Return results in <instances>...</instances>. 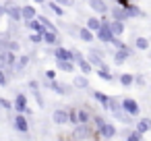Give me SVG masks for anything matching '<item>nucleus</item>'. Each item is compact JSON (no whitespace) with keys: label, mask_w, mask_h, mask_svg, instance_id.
<instances>
[{"label":"nucleus","mask_w":151,"mask_h":141,"mask_svg":"<svg viewBox=\"0 0 151 141\" xmlns=\"http://www.w3.org/2000/svg\"><path fill=\"white\" fill-rule=\"evenodd\" d=\"M124 9H126V15H128V19H139V17H141V19H147V13H145L143 9H139L137 4H132V2H128Z\"/></svg>","instance_id":"obj_12"},{"label":"nucleus","mask_w":151,"mask_h":141,"mask_svg":"<svg viewBox=\"0 0 151 141\" xmlns=\"http://www.w3.org/2000/svg\"><path fill=\"white\" fill-rule=\"evenodd\" d=\"M44 7H48V9L56 15V17H60V19L64 17V7H60V4L56 2V0H52V2H48V0H46V4H44Z\"/></svg>","instance_id":"obj_25"},{"label":"nucleus","mask_w":151,"mask_h":141,"mask_svg":"<svg viewBox=\"0 0 151 141\" xmlns=\"http://www.w3.org/2000/svg\"><path fill=\"white\" fill-rule=\"evenodd\" d=\"M29 62H31V56H29V54H21V56H17V64H19V67L27 69Z\"/></svg>","instance_id":"obj_33"},{"label":"nucleus","mask_w":151,"mask_h":141,"mask_svg":"<svg viewBox=\"0 0 151 141\" xmlns=\"http://www.w3.org/2000/svg\"><path fill=\"white\" fill-rule=\"evenodd\" d=\"M87 4H89V9H93L97 15H108V13H110V7H108L106 0H87Z\"/></svg>","instance_id":"obj_10"},{"label":"nucleus","mask_w":151,"mask_h":141,"mask_svg":"<svg viewBox=\"0 0 151 141\" xmlns=\"http://www.w3.org/2000/svg\"><path fill=\"white\" fill-rule=\"evenodd\" d=\"M147 58H149V60H151V48H149V50H147Z\"/></svg>","instance_id":"obj_44"},{"label":"nucleus","mask_w":151,"mask_h":141,"mask_svg":"<svg viewBox=\"0 0 151 141\" xmlns=\"http://www.w3.org/2000/svg\"><path fill=\"white\" fill-rule=\"evenodd\" d=\"M91 137H93V127H91V122H87V124L79 122V124L73 127V133L68 135V141H85V139H91Z\"/></svg>","instance_id":"obj_1"},{"label":"nucleus","mask_w":151,"mask_h":141,"mask_svg":"<svg viewBox=\"0 0 151 141\" xmlns=\"http://www.w3.org/2000/svg\"><path fill=\"white\" fill-rule=\"evenodd\" d=\"M2 2H4V17L9 21L21 23L23 21V17H21V4H17L15 0H2Z\"/></svg>","instance_id":"obj_3"},{"label":"nucleus","mask_w":151,"mask_h":141,"mask_svg":"<svg viewBox=\"0 0 151 141\" xmlns=\"http://www.w3.org/2000/svg\"><path fill=\"white\" fill-rule=\"evenodd\" d=\"M11 124H13V129H15L17 133H21V135L29 133V129H31V124H29V118H27L23 112H15V116H13Z\"/></svg>","instance_id":"obj_4"},{"label":"nucleus","mask_w":151,"mask_h":141,"mask_svg":"<svg viewBox=\"0 0 151 141\" xmlns=\"http://www.w3.org/2000/svg\"><path fill=\"white\" fill-rule=\"evenodd\" d=\"M112 58H114V64H116V67H122V64L128 60L126 52H122V50H114V52H112Z\"/></svg>","instance_id":"obj_29"},{"label":"nucleus","mask_w":151,"mask_h":141,"mask_svg":"<svg viewBox=\"0 0 151 141\" xmlns=\"http://www.w3.org/2000/svg\"><path fill=\"white\" fill-rule=\"evenodd\" d=\"M44 77H46V79H56V71H54V69H46V71H44Z\"/></svg>","instance_id":"obj_41"},{"label":"nucleus","mask_w":151,"mask_h":141,"mask_svg":"<svg viewBox=\"0 0 151 141\" xmlns=\"http://www.w3.org/2000/svg\"><path fill=\"white\" fill-rule=\"evenodd\" d=\"M68 124H79V116H77V108H68Z\"/></svg>","instance_id":"obj_35"},{"label":"nucleus","mask_w":151,"mask_h":141,"mask_svg":"<svg viewBox=\"0 0 151 141\" xmlns=\"http://www.w3.org/2000/svg\"><path fill=\"white\" fill-rule=\"evenodd\" d=\"M132 87H139V89H145L147 87V79H145V75H141V73H137L134 75V85Z\"/></svg>","instance_id":"obj_32"},{"label":"nucleus","mask_w":151,"mask_h":141,"mask_svg":"<svg viewBox=\"0 0 151 141\" xmlns=\"http://www.w3.org/2000/svg\"><path fill=\"white\" fill-rule=\"evenodd\" d=\"M56 69L62 71V73H75L77 71V64L73 60H56Z\"/></svg>","instance_id":"obj_22"},{"label":"nucleus","mask_w":151,"mask_h":141,"mask_svg":"<svg viewBox=\"0 0 151 141\" xmlns=\"http://www.w3.org/2000/svg\"><path fill=\"white\" fill-rule=\"evenodd\" d=\"M56 2H58L60 7H64V9H70V7H75V0H56Z\"/></svg>","instance_id":"obj_40"},{"label":"nucleus","mask_w":151,"mask_h":141,"mask_svg":"<svg viewBox=\"0 0 151 141\" xmlns=\"http://www.w3.org/2000/svg\"><path fill=\"white\" fill-rule=\"evenodd\" d=\"M77 38H79L81 42H85V44H93V40H95V33L83 25V27H79V35H77Z\"/></svg>","instance_id":"obj_19"},{"label":"nucleus","mask_w":151,"mask_h":141,"mask_svg":"<svg viewBox=\"0 0 151 141\" xmlns=\"http://www.w3.org/2000/svg\"><path fill=\"white\" fill-rule=\"evenodd\" d=\"M85 27H87V29H91V31L95 33V31L101 27V21H99V17H93V15H91V17H87V21H85Z\"/></svg>","instance_id":"obj_27"},{"label":"nucleus","mask_w":151,"mask_h":141,"mask_svg":"<svg viewBox=\"0 0 151 141\" xmlns=\"http://www.w3.org/2000/svg\"><path fill=\"white\" fill-rule=\"evenodd\" d=\"M29 106V100L23 91H17L15 93V100H13V110L15 112H25V108Z\"/></svg>","instance_id":"obj_6"},{"label":"nucleus","mask_w":151,"mask_h":141,"mask_svg":"<svg viewBox=\"0 0 151 141\" xmlns=\"http://www.w3.org/2000/svg\"><path fill=\"white\" fill-rule=\"evenodd\" d=\"M21 17H23V21H31V19H35V17H37L35 7H33V4H23V7H21Z\"/></svg>","instance_id":"obj_18"},{"label":"nucleus","mask_w":151,"mask_h":141,"mask_svg":"<svg viewBox=\"0 0 151 141\" xmlns=\"http://www.w3.org/2000/svg\"><path fill=\"white\" fill-rule=\"evenodd\" d=\"M27 87H29L31 91H35V89H40L42 85H40V81H37V79H29V83H27Z\"/></svg>","instance_id":"obj_39"},{"label":"nucleus","mask_w":151,"mask_h":141,"mask_svg":"<svg viewBox=\"0 0 151 141\" xmlns=\"http://www.w3.org/2000/svg\"><path fill=\"white\" fill-rule=\"evenodd\" d=\"M75 64H77V69L81 71V75H87V77H89V75L95 71V69H93V64H91L87 58H81V60H77Z\"/></svg>","instance_id":"obj_21"},{"label":"nucleus","mask_w":151,"mask_h":141,"mask_svg":"<svg viewBox=\"0 0 151 141\" xmlns=\"http://www.w3.org/2000/svg\"><path fill=\"white\" fill-rule=\"evenodd\" d=\"M2 17H4V2L0 0V19H2Z\"/></svg>","instance_id":"obj_42"},{"label":"nucleus","mask_w":151,"mask_h":141,"mask_svg":"<svg viewBox=\"0 0 151 141\" xmlns=\"http://www.w3.org/2000/svg\"><path fill=\"white\" fill-rule=\"evenodd\" d=\"M91 64H93V69H99V67H108L106 64V60H104V56H99L97 52H93V50H89V54L85 56Z\"/></svg>","instance_id":"obj_15"},{"label":"nucleus","mask_w":151,"mask_h":141,"mask_svg":"<svg viewBox=\"0 0 151 141\" xmlns=\"http://www.w3.org/2000/svg\"><path fill=\"white\" fill-rule=\"evenodd\" d=\"M95 73H97V77L104 79V81H114V79H116V77L112 75L110 67H99V69H95Z\"/></svg>","instance_id":"obj_26"},{"label":"nucleus","mask_w":151,"mask_h":141,"mask_svg":"<svg viewBox=\"0 0 151 141\" xmlns=\"http://www.w3.org/2000/svg\"><path fill=\"white\" fill-rule=\"evenodd\" d=\"M0 108L6 110V112H11V110H13V102H11L9 98H2V95H0Z\"/></svg>","instance_id":"obj_38"},{"label":"nucleus","mask_w":151,"mask_h":141,"mask_svg":"<svg viewBox=\"0 0 151 141\" xmlns=\"http://www.w3.org/2000/svg\"><path fill=\"white\" fill-rule=\"evenodd\" d=\"M143 137H145V135H143V133H139V131L132 127V129H130V133L124 137V141H145Z\"/></svg>","instance_id":"obj_31"},{"label":"nucleus","mask_w":151,"mask_h":141,"mask_svg":"<svg viewBox=\"0 0 151 141\" xmlns=\"http://www.w3.org/2000/svg\"><path fill=\"white\" fill-rule=\"evenodd\" d=\"M93 100H95L106 112H110V95H106L104 91H93Z\"/></svg>","instance_id":"obj_16"},{"label":"nucleus","mask_w":151,"mask_h":141,"mask_svg":"<svg viewBox=\"0 0 151 141\" xmlns=\"http://www.w3.org/2000/svg\"><path fill=\"white\" fill-rule=\"evenodd\" d=\"M139 133H143V135H147L149 131H151V116H139L137 120H134V124H132Z\"/></svg>","instance_id":"obj_9"},{"label":"nucleus","mask_w":151,"mask_h":141,"mask_svg":"<svg viewBox=\"0 0 151 141\" xmlns=\"http://www.w3.org/2000/svg\"><path fill=\"white\" fill-rule=\"evenodd\" d=\"M52 122L54 124H68V108H56L52 112Z\"/></svg>","instance_id":"obj_8"},{"label":"nucleus","mask_w":151,"mask_h":141,"mask_svg":"<svg viewBox=\"0 0 151 141\" xmlns=\"http://www.w3.org/2000/svg\"><path fill=\"white\" fill-rule=\"evenodd\" d=\"M89 85H91V83H89V77H87V75H77V77L73 79V87H75V89L87 91V89H89Z\"/></svg>","instance_id":"obj_14"},{"label":"nucleus","mask_w":151,"mask_h":141,"mask_svg":"<svg viewBox=\"0 0 151 141\" xmlns=\"http://www.w3.org/2000/svg\"><path fill=\"white\" fill-rule=\"evenodd\" d=\"M27 42L33 44V46H40V44H44V38H42V33H37V31H29Z\"/></svg>","instance_id":"obj_30"},{"label":"nucleus","mask_w":151,"mask_h":141,"mask_svg":"<svg viewBox=\"0 0 151 141\" xmlns=\"http://www.w3.org/2000/svg\"><path fill=\"white\" fill-rule=\"evenodd\" d=\"M110 27H112V33L114 35H124V31H126V25H124V21H116V19H110Z\"/></svg>","instance_id":"obj_23"},{"label":"nucleus","mask_w":151,"mask_h":141,"mask_svg":"<svg viewBox=\"0 0 151 141\" xmlns=\"http://www.w3.org/2000/svg\"><path fill=\"white\" fill-rule=\"evenodd\" d=\"M60 27L68 33V38H77V35H79V25H75V23H64V21H62Z\"/></svg>","instance_id":"obj_28"},{"label":"nucleus","mask_w":151,"mask_h":141,"mask_svg":"<svg viewBox=\"0 0 151 141\" xmlns=\"http://www.w3.org/2000/svg\"><path fill=\"white\" fill-rule=\"evenodd\" d=\"M77 116H79V122H83V124H87V122H91V116H93V110H91L89 106H83V108H77Z\"/></svg>","instance_id":"obj_17"},{"label":"nucleus","mask_w":151,"mask_h":141,"mask_svg":"<svg viewBox=\"0 0 151 141\" xmlns=\"http://www.w3.org/2000/svg\"><path fill=\"white\" fill-rule=\"evenodd\" d=\"M42 38H44V44H46V46H58V44H60V31H50V29H44Z\"/></svg>","instance_id":"obj_11"},{"label":"nucleus","mask_w":151,"mask_h":141,"mask_svg":"<svg viewBox=\"0 0 151 141\" xmlns=\"http://www.w3.org/2000/svg\"><path fill=\"white\" fill-rule=\"evenodd\" d=\"M33 2H35V4H40V7H44V4H46V0H33Z\"/></svg>","instance_id":"obj_43"},{"label":"nucleus","mask_w":151,"mask_h":141,"mask_svg":"<svg viewBox=\"0 0 151 141\" xmlns=\"http://www.w3.org/2000/svg\"><path fill=\"white\" fill-rule=\"evenodd\" d=\"M132 46L137 48V52H139V50H141V52H147V50L151 48L149 38H145V35H137V38H134V42H132Z\"/></svg>","instance_id":"obj_20"},{"label":"nucleus","mask_w":151,"mask_h":141,"mask_svg":"<svg viewBox=\"0 0 151 141\" xmlns=\"http://www.w3.org/2000/svg\"><path fill=\"white\" fill-rule=\"evenodd\" d=\"M112 116H114V120H116V122H120V124H128V127H132V124H134V120H137L134 116H130V114H128V112H124L122 108H120V110H114V112H112Z\"/></svg>","instance_id":"obj_7"},{"label":"nucleus","mask_w":151,"mask_h":141,"mask_svg":"<svg viewBox=\"0 0 151 141\" xmlns=\"http://www.w3.org/2000/svg\"><path fill=\"white\" fill-rule=\"evenodd\" d=\"M33 93V98H35V102H37V106L40 108H46V100H44V95H42V91L40 89H35V91H31Z\"/></svg>","instance_id":"obj_37"},{"label":"nucleus","mask_w":151,"mask_h":141,"mask_svg":"<svg viewBox=\"0 0 151 141\" xmlns=\"http://www.w3.org/2000/svg\"><path fill=\"white\" fill-rule=\"evenodd\" d=\"M9 81H11V77L6 75V71L0 64V87H9Z\"/></svg>","instance_id":"obj_34"},{"label":"nucleus","mask_w":151,"mask_h":141,"mask_svg":"<svg viewBox=\"0 0 151 141\" xmlns=\"http://www.w3.org/2000/svg\"><path fill=\"white\" fill-rule=\"evenodd\" d=\"M93 135H95V139H114L116 135H118V129H116V124L114 122H110V120H106L99 129H93Z\"/></svg>","instance_id":"obj_2"},{"label":"nucleus","mask_w":151,"mask_h":141,"mask_svg":"<svg viewBox=\"0 0 151 141\" xmlns=\"http://www.w3.org/2000/svg\"><path fill=\"white\" fill-rule=\"evenodd\" d=\"M104 122H106V118H104L101 114H95V112H93V116H91V124H93L95 129H99Z\"/></svg>","instance_id":"obj_36"},{"label":"nucleus","mask_w":151,"mask_h":141,"mask_svg":"<svg viewBox=\"0 0 151 141\" xmlns=\"http://www.w3.org/2000/svg\"><path fill=\"white\" fill-rule=\"evenodd\" d=\"M120 102H122V110H124V112H128V114L134 116V118L141 116V106H139V102H137L134 98H122Z\"/></svg>","instance_id":"obj_5"},{"label":"nucleus","mask_w":151,"mask_h":141,"mask_svg":"<svg viewBox=\"0 0 151 141\" xmlns=\"http://www.w3.org/2000/svg\"><path fill=\"white\" fill-rule=\"evenodd\" d=\"M116 79H118V83H120L122 87H132V85H134V75H132V73H120Z\"/></svg>","instance_id":"obj_24"},{"label":"nucleus","mask_w":151,"mask_h":141,"mask_svg":"<svg viewBox=\"0 0 151 141\" xmlns=\"http://www.w3.org/2000/svg\"><path fill=\"white\" fill-rule=\"evenodd\" d=\"M149 44H151V35H149Z\"/></svg>","instance_id":"obj_45"},{"label":"nucleus","mask_w":151,"mask_h":141,"mask_svg":"<svg viewBox=\"0 0 151 141\" xmlns=\"http://www.w3.org/2000/svg\"><path fill=\"white\" fill-rule=\"evenodd\" d=\"M112 19H116V21H128V15H126V9L124 7H120V4H114L112 9H110V13H108Z\"/></svg>","instance_id":"obj_13"}]
</instances>
